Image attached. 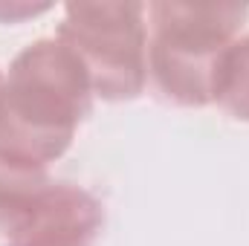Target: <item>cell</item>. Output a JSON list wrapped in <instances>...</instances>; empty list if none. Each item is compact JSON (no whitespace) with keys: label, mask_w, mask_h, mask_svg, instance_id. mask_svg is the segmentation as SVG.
<instances>
[{"label":"cell","mask_w":249,"mask_h":246,"mask_svg":"<svg viewBox=\"0 0 249 246\" xmlns=\"http://www.w3.org/2000/svg\"><path fill=\"white\" fill-rule=\"evenodd\" d=\"M212 102L229 116L249 122V35L235 38L220 55L212 84Z\"/></svg>","instance_id":"cell-5"},{"label":"cell","mask_w":249,"mask_h":246,"mask_svg":"<svg viewBox=\"0 0 249 246\" xmlns=\"http://www.w3.org/2000/svg\"><path fill=\"white\" fill-rule=\"evenodd\" d=\"M55 38L84 64L93 93L105 102H130L148 81V6L67 3Z\"/></svg>","instance_id":"cell-3"},{"label":"cell","mask_w":249,"mask_h":246,"mask_svg":"<svg viewBox=\"0 0 249 246\" xmlns=\"http://www.w3.org/2000/svg\"><path fill=\"white\" fill-rule=\"evenodd\" d=\"M247 18L241 3H148V75L160 96L180 107L212 105L217 61Z\"/></svg>","instance_id":"cell-2"},{"label":"cell","mask_w":249,"mask_h":246,"mask_svg":"<svg viewBox=\"0 0 249 246\" xmlns=\"http://www.w3.org/2000/svg\"><path fill=\"white\" fill-rule=\"evenodd\" d=\"M50 3H0V23H15V20H23V18H32V15H41L47 12Z\"/></svg>","instance_id":"cell-7"},{"label":"cell","mask_w":249,"mask_h":246,"mask_svg":"<svg viewBox=\"0 0 249 246\" xmlns=\"http://www.w3.org/2000/svg\"><path fill=\"white\" fill-rule=\"evenodd\" d=\"M47 183V171L18 168L0 159V246L18 232V226L23 223L26 211L32 209L35 197Z\"/></svg>","instance_id":"cell-6"},{"label":"cell","mask_w":249,"mask_h":246,"mask_svg":"<svg viewBox=\"0 0 249 246\" xmlns=\"http://www.w3.org/2000/svg\"><path fill=\"white\" fill-rule=\"evenodd\" d=\"M105 229V206L75 183L41 188L18 232L3 246H96Z\"/></svg>","instance_id":"cell-4"},{"label":"cell","mask_w":249,"mask_h":246,"mask_svg":"<svg viewBox=\"0 0 249 246\" xmlns=\"http://www.w3.org/2000/svg\"><path fill=\"white\" fill-rule=\"evenodd\" d=\"M93 84L78 55L58 38L20 50L0 78V159L47 171L93 110Z\"/></svg>","instance_id":"cell-1"},{"label":"cell","mask_w":249,"mask_h":246,"mask_svg":"<svg viewBox=\"0 0 249 246\" xmlns=\"http://www.w3.org/2000/svg\"><path fill=\"white\" fill-rule=\"evenodd\" d=\"M0 78H3V75H0Z\"/></svg>","instance_id":"cell-8"}]
</instances>
